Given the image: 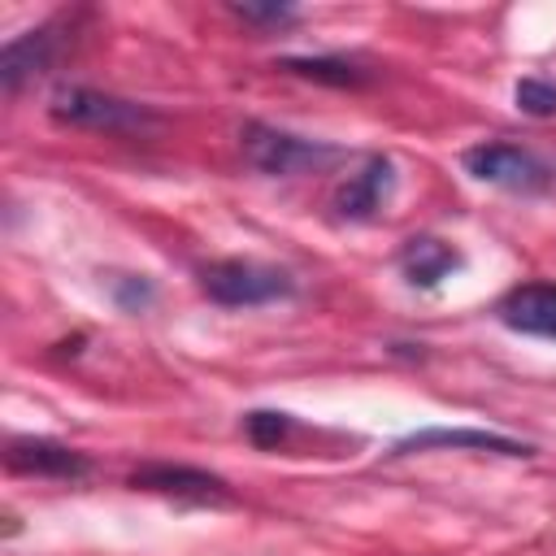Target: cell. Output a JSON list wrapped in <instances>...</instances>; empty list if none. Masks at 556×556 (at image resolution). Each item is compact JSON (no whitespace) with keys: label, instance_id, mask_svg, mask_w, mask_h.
<instances>
[{"label":"cell","instance_id":"2","mask_svg":"<svg viewBox=\"0 0 556 556\" xmlns=\"http://www.w3.org/2000/svg\"><path fill=\"white\" fill-rule=\"evenodd\" d=\"M200 291L213 304L226 308H256V304H274L287 300L295 291V282L274 269V265H256V261H213L200 269Z\"/></svg>","mask_w":556,"mask_h":556},{"label":"cell","instance_id":"8","mask_svg":"<svg viewBox=\"0 0 556 556\" xmlns=\"http://www.w3.org/2000/svg\"><path fill=\"white\" fill-rule=\"evenodd\" d=\"M500 321L508 330H521V334H539V339H556V287L552 282H526V287H513L504 300H500Z\"/></svg>","mask_w":556,"mask_h":556},{"label":"cell","instance_id":"14","mask_svg":"<svg viewBox=\"0 0 556 556\" xmlns=\"http://www.w3.org/2000/svg\"><path fill=\"white\" fill-rule=\"evenodd\" d=\"M513 96H517V109H521V113H530V117H552V113H556V83L521 78Z\"/></svg>","mask_w":556,"mask_h":556},{"label":"cell","instance_id":"4","mask_svg":"<svg viewBox=\"0 0 556 556\" xmlns=\"http://www.w3.org/2000/svg\"><path fill=\"white\" fill-rule=\"evenodd\" d=\"M465 169L478 182L508 187V191H547L556 182V169L517 143H478L465 152Z\"/></svg>","mask_w":556,"mask_h":556},{"label":"cell","instance_id":"1","mask_svg":"<svg viewBox=\"0 0 556 556\" xmlns=\"http://www.w3.org/2000/svg\"><path fill=\"white\" fill-rule=\"evenodd\" d=\"M48 113L61 126L109 130V135H143L156 126L152 109L122 100V96H109V91H96V87H56L48 100Z\"/></svg>","mask_w":556,"mask_h":556},{"label":"cell","instance_id":"10","mask_svg":"<svg viewBox=\"0 0 556 556\" xmlns=\"http://www.w3.org/2000/svg\"><path fill=\"white\" fill-rule=\"evenodd\" d=\"M426 447H478V452H500V456H530L534 447L530 443H517L508 434H491V430H443V426H430V430H417L408 439H400L391 447V456H404V452H426Z\"/></svg>","mask_w":556,"mask_h":556},{"label":"cell","instance_id":"12","mask_svg":"<svg viewBox=\"0 0 556 556\" xmlns=\"http://www.w3.org/2000/svg\"><path fill=\"white\" fill-rule=\"evenodd\" d=\"M278 70L313 78V83H330V87H361V83H369V74L361 65L343 61V56H287V61H278Z\"/></svg>","mask_w":556,"mask_h":556},{"label":"cell","instance_id":"15","mask_svg":"<svg viewBox=\"0 0 556 556\" xmlns=\"http://www.w3.org/2000/svg\"><path fill=\"white\" fill-rule=\"evenodd\" d=\"M243 22H291L295 9L291 4H230Z\"/></svg>","mask_w":556,"mask_h":556},{"label":"cell","instance_id":"11","mask_svg":"<svg viewBox=\"0 0 556 556\" xmlns=\"http://www.w3.org/2000/svg\"><path fill=\"white\" fill-rule=\"evenodd\" d=\"M400 269H404V278H408L413 287L430 291V287H439L452 269H460V256H456L447 243H439V239H430V235H417V239L404 243Z\"/></svg>","mask_w":556,"mask_h":556},{"label":"cell","instance_id":"7","mask_svg":"<svg viewBox=\"0 0 556 556\" xmlns=\"http://www.w3.org/2000/svg\"><path fill=\"white\" fill-rule=\"evenodd\" d=\"M4 465L17 473H43V478H83L91 469L83 452L52 443V439H9Z\"/></svg>","mask_w":556,"mask_h":556},{"label":"cell","instance_id":"13","mask_svg":"<svg viewBox=\"0 0 556 556\" xmlns=\"http://www.w3.org/2000/svg\"><path fill=\"white\" fill-rule=\"evenodd\" d=\"M243 430H248V439L256 447H278L287 439V430H291V417L287 413H274V408H252L243 417Z\"/></svg>","mask_w":556,"mask_h":556},{"label":"cell","instance_id":"3","mask_svg":"<svg viewBox=\"0 0 556 556\" xmlns=\"http://www.w3.org/2000/svg\"><path fill=\"white\" fill-rule=\"evenodd\" d=\"M243 156H248L252 169H261L269 178H291L300 169H317V165L334 161L339 148L291 135V130H278V126H265V122H248L243 126Z\"/></svg>","mask_w":556,"mask_h":556},{"label":"cell","instance_id":"5","mask_svg":"<svg viewBox=\"0 0 556 556\" xmlns=\"http://www.w3.org/2000/svg\"><path fill=\"white\" fill-rule=\"evenodd\" d=\"M135 491H156V495H174V500H191V504H230V486L217 473L191 469V465H143L130 473Z\"/></svg>","mask_w":556,"mask_h":556},{"label":"cell","instance_id":"6","mask_svg":"<svg viewBox=\"0 0 556 556\" xmlns=\"http://www.w3.org/2000/svg\"><path fill=\"white\" fill-rule=\"evenodd\" d=\"M391 161L387 156H365V165L356 174H348L339 187H334V213L348 217V222H369L378 217V208L387 204L391 195Z\"/></svg>","mask_w":556,"mask_h":556},{"label":"cell","instance_id":"9","mask_svg":"<svg viewBox=\"0 0 556 556\" xmlns=\"http://www.w3.org/2000/svg\"><path fill=\"white\" fill-rule=\"evenodd\" d=\"M61 52V39H56V26H39V30H26L17 39L4 43L0 52V83L4 91H17L26 78L43 74Z\"/></svg>","mask_w":556,"mask_h":556}]
</instances>
